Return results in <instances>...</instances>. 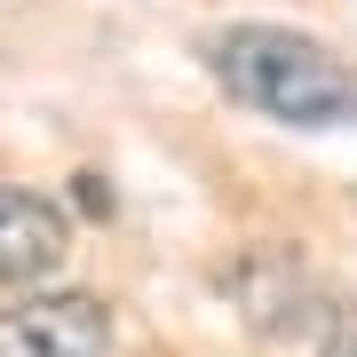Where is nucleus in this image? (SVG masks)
Here are the masks:
<instances>
[{"label": "nucleus", "mask_w": 357, "mask_h": 357, "mask_svg": "<svg viewBox=\"0 0 357 357\" xmlns=\"http://www.w3.org/2000/svg\"><path fill=\"white\" fill-rule=\"evenodd\" d=\"M206 64L222 96H238L246 112L278 128H349L357 119V64L302 24H230L206 48Z\"/></svg>", "instance_id": "obj_1"}, {"label": "nucleus", "mask_w": 357, "mask_h": 357, "mask_svg": "<svg viewBox=\"0 0 357 357\" xmlns=\"http://www.w3.org/2000/svg\"><path fill=\"white\" fill-rule=\"evenodd\" d=\"M318 357H357V333H333V342H326Z\"/></svg>", "instance_id": "obj_4"}, {"label": "nucleus", "mask_w": 357, "mask_h": 357, "mask_svg": "<svg viewBox=\"0 0 357 357\" xmlns=\"http://www.w3.org/2000/svg\"><path fill=\"white\" fill-rule=\"evenodd\" d=\"M72 255V215L40 191H0V294L40 286L56 262Z\"/></svg>", "instance_id": "obj_3"}, {"label": "nucleus", "mask_w": 357, "mask_h": 357, "mask_svg": "<svg viewBox=\"0 0 357 357\" xmlns=\"http://www.w3.org/2000/svg\"><path fill=\"white\" fill-rule=\"evenodd\" d=\"M0 357H112V310L96 294H16L0 302Z\"/></svg>", "instance_id": "obj_2"}]
</instances>
